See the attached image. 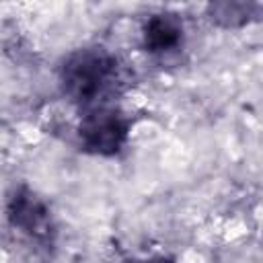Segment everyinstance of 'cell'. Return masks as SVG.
Here are the masks:
<instances>
[{
    "label": "cell",
    "mask_w": 263,
    "mask_h": 263,
    "mask_svg": "<svg viewBox=\"0 0 263 263\" xmlns=\"http://www.w3.org/2000/svg\"><path fill=\"white\" fill-rule=\"evenodd\" d=\"M58 82L62 95L80 113L113 105L121 86L119 62L105 47H80L60 62Z\"/></svg>",
    "instance_id": "obj_1"
},
{
    "label": "cell",
    "mask_w": 263,
    "mask_h": 263,
    "mask_svg": "<svg viewBox=\"0 0 263 263\" xmlns=\"http://www.w3.org/2000/svg\"><path fill=\"white\" fill-rule=\"evenodd\" d=\"M78 123V142L80 148L95 156H115L121 152L129 138L132 121L115 105L95 107L80 113Z\"/></svg>",
    "instance_id": "obj_2"
},
{
    "label": "cell",
    "mask_w": 263,
    "mask_h": 263,
    "mask_svg": "<svg viewBox=\"0 0 263 263\" xmlns=\"http://www.w3.org/2000/svg\"><path fill=\"white\" fill-rule=\"evenodd\" d=\"M6 220L10 228L41 247H49L55 238V224L49 203L29 185H16L8 193Z\"/></svg>",
    "instance_id": "obj_3"
},
{
    "label": "cell",
    "mask_w": 263,
    "mask_h": 263,
    "mask_svg": "<svg viewBox=\"0 0 263 263\" xmlns=\"http://www.w3.org/2000/svg\"><path fill=\"white\" fill-rule=\"evenodd\" d=\"M185 41V27L175 12L150 14L142 27V47L150 55H168Z\"/></svg>",
    "instance_id": "obj_4"
},
{
    "label": "cell",
    "mask_w": 263,
    "mask_h": 263,
    "mask_svg": "<svg viewBox=\"0 0 263 263\" xmlns=\"http://www.w3.org/2000/svg\"><path fill=\"white\" fill-rule=\"evenodd\" d=\"M255 0H208L205 14L212 25L222 29H240L257 18Z\"/></svg>",
    "instance_id": "obj_5"
}]
</instances>
